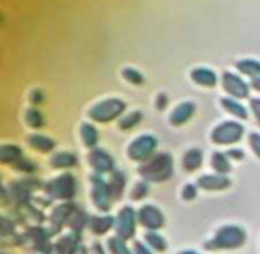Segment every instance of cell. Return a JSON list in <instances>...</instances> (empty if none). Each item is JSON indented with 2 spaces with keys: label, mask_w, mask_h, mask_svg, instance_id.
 <instances>
[{
  "label": "cell",
  "mask_w": 260,
  "mask_h": 254,
  "mask_svg": "<svg viewBox=\"0 0 260 254\" xmlns=\"http://www.w3.org/2000/svg\"><path fill=\"white\" fill-rule=\"evenodd\" d=\"M80 250V235L79 233H68L61 236L54 243V254H79Z\"/></svg>",
  "instance_id": "9a60e30c"
},
{
  "label": "cell",
  "mask_w": 260,
  "mask_h": 254,
  "mask_svg": "<svg viewBox=\"0 0 260 254\" xmlns=\"http://www.w3.org/2000/svg\"><path fill=\"white\" fill-rule=\"evenodd\" d=\"M249 146H251L253 153L260 158V133H249Z\"/></svg>",
  "instance_id": "74e56055"
},
{
  "label": "cell",
  "mask_w": 260,
  "mask_h": 254,
  "mask_svg": "<svg viewBox=\"0 0 260 254\" xmlns=\"http://www.w3.org/2000/svg\"><path fill=\"white\" fill-rule=\"evenodd\" d=\"M50 229H43V228H29L22 236L18 238V243L22 245H29L32 250L41 254H48L54 250V245L50 243Z\"/></svg>",
  "instance_id": "277c9868"
},
{
  "label": "cell",
  "mask_w": 260,
  "mask_h": 254,
  "mask_svg": "<svg viewBox=\"0 0 260 254\" xmlns=\"http://www.w3.org/2000/svg\"><path fill=\"white\" fill-rule=\"evenodd\" d=\"M138 172L145 182H166L173 176V157L170 153H155L150 160L139 165Z\"/></svg>",
  "instance_id": "7a4b0ae2"
},
{
  "label": "cell",
  "mask_w": 260,
  "mask_h": 254,
  "mask_svg": "<svg viewBox=\"0 0 260 254\" xmlns=\"http://www.w3.org/2000/svg\"><path fill=\"white\" fill-rule=\"evenodd\" d=\"M251 87H253V89H256V91H260V77H256V79H253Z\"/></svg>",
  "instance_id": "f6af8a7d"
},
{
  "label": "cell",
  "mask_w": 260,
  "mask_h": 254,
  "mask_svg": "<svg viewBox=\"0 0 260 254\" xmlns=\"http://www.w3.org/2000/svg\"><path fill=\"white\" fill-rule=\"evenodd\" d=\"M194 111H196V105L192 103V101H184V103H180L173 112H171L170 123H171V125H175V126L184 125V123H187L189 119L192 118Z\"/></svg>",
  "instance_id": "2e32d148"
},
{
  "label": "cell",
  "mask_w": 260,
  "mask_h": 254,
  "mask_svg": "<svg viewBox=\"0 0 260 254\" xmlns=\"http://www.w3.org/2000/svg\"><path fill=\"white\" fill-rule=\"evenodd\" d=\"M196 194H198L196 185H185L184 190H182V199H184V201H192V199H196Z\"/></svg>",
  "instance_id": "8d00e7d4"
},
{
  "label": "cell",
  "mask_w": 260,
  "mask_h": 254,
  "mask_svg": "<svg viewBox=\"0 0 260 254\" xmlns=\"http://www.w3.org/2000/svg\"><path fill=\"white\" fill-rule=\"evenodd\" d=\"M237 69L242 73V75L253 77V79L260 77V62L255 61V59H244V61H239Z\"/></svg>",
  "instance_id": "83f0119b"
},
{
  "label": "cell",
  "mask_w": 260,
  "mask_h": 254,
  "mask_svg": "<svg viewBox=\"0 0 260 254\" xmlns=\"http://www.w3.org/2000/svg\"><path fill=\"white\" fill-rule=\"evenodd\" d=\"M230 185L232 182L224 174H203L196 182V187L207 190V192H221V190H226Z\"/></svg>",
  "instance_id": "4fadbf2b"
},
{
  "label": "cell",
  "mask_w": 260,
  "mask_h": 254,
  "mask_svg": "<svg viewBox=\"0 0 260 254\" xmlns=\"http://www.w3.org/2000/svg\"><path fill=\"white\" fill-rule=\"evenodd\" d=\"M20 160H23V153L16 144H4V146L0 148V162L2 164L15 167Z\"/></svg>",
  "instance_id": "ac0fdd59"
},
{
  "label": "cell",
  "mask_w": 260,
  "mask_h": 254,
  "mask_svg": "<svg viewBox=\"0 0 260 254\" xmlns=\"http://www.w3.org/2000/svg\"><path fill=\"white\" fill-rule=\"evenodd\" d=\"M202 164H203V151L198 150V148L189 150L187 153L184 155V158H182V167L187 172H192V171H196V169H200Z\"/></svg>",
  "instance_id": "ffe728a7"
},
{
  "label": "cell",
  "mask_w": 260,
  "mask_h": 254,
  "mask_svg": "<svg viewBox=\"0 0 260 254\" xmlns=\"http://www.w3.org/2000/svg\"><path fill=\"white\" fill-rule=\"evenodd\" d=\"M210 165L214 167V171L217 174H226L230 172V158H228L226 153H221V151H216L212 153V158H210Z\"/></svg>",
  "instance_id": "d4e9b609"
},
{
  "label": "cell",
  "mask_w": 260,
  "mask_h": 254,
  "mask_svg": "<svg viewBox=\"0 0 260 254\" xmlns=\"http://www.w3.org/2000/svg\"><path fill=\"white\" fill-rule=\"evenodd\" d=\"M89 254H105V252H104V249H102L100 243H93V247H91Z\"/></svg>",
  "instance_id": "7bdbcfd3"
},
{
  "label": "cell",
  "mask_w": 260,
  "mask_h": 254,
  "mask_svg": "<svg viewBox=\"0 0 260 254\" xmlns=\"http://www.w3.org/2000/svg\"><path fill=\"white\" fill-rule=\"evenodd\" d=\"M25 119H27V125L32 126V128H41V126L45 125L43 114H41L38 108H30V111H27Z\"/></svg>",
  "instance_id": "4dcf8cb0"
},
{
  "label": "cell",
  "mask_w": 260,
  "mask_h": 254,
  "mask_svg": "<svg viewBox=\"0 0 260 254\" xmlns=\"http://www.w3.org/2000/svg\"><path fill=\"white\" fill-rule=\"evenodd\" d=\"M109 185V190H111V196L112 199H119V197L123 196V192H125V185H126V179L125 176L121 174L119 171H112L111 172V178H109L107 182Z\"/></svg>",
  "instance_id": "44dd1931"
},
{
  "label": "cell",
  "mask_w": 260,
  "mask_h": 254,
  "mask_svg": "<svg viewBox=\"0 0 260 254\" xmlns=\"http://www.w3.org/2000/svg\"><path fill=\"white\" fill-rule=\"evenodd\" d=\"M251 111L255 112L256 121L260 123V100H251Z\"/></svg>",
  "instance_id": "60d3db41"
},
{
  "label": "cell",
  "mask_w": 260,
  "mask_h": 254,
  "mask_svg": "<svg viewBox=\"0 0 260 254\" xmlns=\"http://www.w3.org/2000/svg\"><path fill=\"white\" fill-rule=\"evenodd\" d=\"M221 105H223L224 111L230 112V114H234L235 118H241V119L248 118V112H246V108L242 107V103H239L237 100H232V98H223V100H221Z\"/></svg>",
  "instance_id": "f1b7e54d"
},
{
  "label": "cell",
  "mask_w": 260,
  "mask_h": 254,
  "mask_svg": "<svg viewBox=\"0 0 260 254\" xmlns=\"http://www.w3.org/2000/svg\"><path fill=\"white\" fill-rule=\"evenodd\" d=\"M148 196V182H139L136 183V187L132 189V199L139 201L143 197Z\"/></svg>",
  "instance_id": "836d02e7"
},
{
  "label": "cell",
  "mask_w": 260,
  "mask_h": 254,
  "mask_svg": "<svg viewBox=\"0 0 260 254\" xmlns=\"http://www.w3.org/2000/svg\"><path fill=\"white\" fill-rule=\"evenodd\" d=\"M157 150V139L152 135H139L138 139H134L130 142L128 150H126V155L134 162H141L145 164L146 160L155 155Z\"/></svg>",
  "instance_id": "8992f818"
},
{
  "label": "cell",
  "mask_w": 260,
  "mask_h": 254,
  "mask_svg": "<svg viewBox=\"0 0 260 254\" xmlns=\"http://www.w3.org/2000/svg\"><path fill=\"white\" fill-rule=\"evenodd\" d=\"M50 165L54 169H70L77 165V157L70 151H61V153H55L50 158Z\"/></svg>",
  "instance_id": "7402d4cb"
},
{
  "label": "cell",
  "mask_w": 260,
  "mask_h": 254,
  "mask_svg": "<svg viewBox=\"0 0 260 254\" xmlns=\"http://www.w3.org/2000/svg\"><path fill=\"white\" fill-rule=\"evenodd\" d=\"M80 137H82V142L86 144L87 148H91V150H94V146L98 144V139H100L98 130L94 128L93 125H89V123H84V125L80 126Z\"/></svg>",
  "instance_id": "484cf974"
},
{
  "label": "cell",
  "mask_w": 260,
  "mask_h": 254,
  "mask_svg": "<svg viewBox=\"0 0 260 254\" xmlns=\"http://www.w3.org/2000/svg\"><path fill=\"white\" fill-rule=\"evenodd\" d=\"M134 254H153L152 249H150L146 243L143 242H136L134 243Z\"/></svg>",
  "instance_id": "f35d334b"
},
{
  "label": "cell",
  "mask_w": 260,
  "mask_h": 254,
  "mask_svg": "<svg viewBox=\"0 0 260 254\" xmlns=\"http://www.w3.org/2000/svg\"><path fill=\"white\" fill-rule=\"evenodd\" d=\"M75 210H77V206H75V203H72V201L62 203V204H59L57 208H54V211H52V215H50V233L52 235L59 233L64 226H68L70 217H72V213Z\"/></svg>",
  "instance_id": "8fae6325"
},
{
  "label": "cell",
  "mask_w": 260,
  "mask_h": 254,
  "mask_svg": "<svg viewBox=\"0 0 260 254\" xmlns=\"http://www.w3.org/2000/svg\"><path fill=\"white\" fill-rule=\"evenodd\" d=\"M107 245H109L111 254H134V250H130L128 245H126V240L119 238V236H112V238H109Z\"/></svg>",
  "instance_id": "f546056e"
},
{
  "label": "cell",
  "mask_w": 260,
  "mask_h": 254,
  "mask_svg": "<svg viewBox=\"0 0 260 254\" xmlns=\"http://www.w3.org/2000/svg\"><path fill=\"white\" fill-rule=\"evenodd\" d=\"M123 79L128 80V82L136 84V86H141L143 82H145V77L141 75V73L138 71V69L134 68H125L123 69Z\"/></svg>",
  "instance_id": "d6a6232c"
},
{
  "label": "cell",
  "mask_w": 260,
  "mask_h": 254,
  "mask_svg": "<svg viewBox=\"0 0 260 254\" xmlns=\"http://www.w3.org/2000/svg\"><path fill=\"white\" fill-rule=\"evenodd\" d=\"M45 192L50 199H59V201H72L77 194V179L73 174L64 172V174L57 176V178L50 179L45 185Z\"/></svg>",
  "instance_id": "3957f363"
},
{
  "label": "cell",
  "mask_w": 260,
  "mask_h": 254,
  "mask_svg": "<svg viewBox=\"0 0 260 254\" xmlns=\"http://www.w3.org/2000/svg\"><path fill=\"white\" fill-rule=\"evenodd\" d=\"M157 107H159V108H164V107H166V94H160V96H159V101H157Z\"/></svg>",
  "instance_id": "ee69618b"
},
{
  "label": "cell",
  "mask_w": 260,
  "mask_h": 254,
  "mask_svg": "<svg viewBox=\"0 0 260 254\" xmlns=\"http://www.w3.org/2000/svg\"><path fill=\"white\" fill-rule=\"evenodd\" d=\"M178 254H198V252H194V250H182V252H178Z\"/></svg>",
  "instance_id": "bcb514c9"
},
{
  "label": "cell",
  "mask_w": 260,
  "mask_h": 254,
  "mask_svg": "<svg viewBox=\"0 0 260 254\" xmlns=\"http://www.w3.org/2000/svg\"><path fill=\"white\" fill-rule=\"evenodd\" d=\"M0 231H2V236L15 233V221H9V217H2L0 219Z\"/></svg>",
  "instance_id": "d590c367"
},
{
  "label": "cell",
  "mask_w": 260,
  "mask_h": 254,
  "mask_svg": "<svg viewBox=\"0 0 260 254\" xmlns=\"http://www.w3.org/2000/svg\"><path fill=\"white\" fill-rule=\"evenodd\" d=\"M141 118H143L141 112H130L128 116H125V118L119 119V128H121V130L134 128V126L138 125L139 121H141Z\"/></svg>",
  "instance_id": "1f68e13d"
},
{
  "label": "cell",
  "mask_w": 260,
  "mask_h": 254,
  "mask_svg": "<svg viewBox=\"0 0 260 254\" xmlns=\"http://www.w3.org/2000/svg\"><path fill=\"white\" fill-rule=\"evenodd\" d=\"M91 199H93L94 206L100 211H107L111 210L112 206V196L111 190H109V185L102 174H93L91 176Z\"/></svg>",
  "instance_id": "ba28073f"
},
{
  "label": "cell",
  "mask_w": 260,
  "mask_h": 254,
  "mask_svg": "<svg viewBox=\"0 0 260 254\" xmlns=\"http://www.w3.org/2000/svg\"><path fill=\"white\" fill-rule=\"evenodd\" d=\"M29 144L36 151H40V153H48V151H52L55 148V142L50 139V137L40 135V133H36V135H30L29 137Z\"/></svg>",
  "instance_id": "cb8c5ba5"
},
{
  "label": "cell",
  "mask_w": 260,
  "mask_h": 254,
  "mask_svg": "<svg viewBox=\"0 0 260 254\" xmlns=\"http://www.w3.org/2000/svg\"><path fill=\"white\" fill-rule=\"evenodd\" d=\"M145 243L152 250H157V252H164V250H166V247H168L164 236H160L157 231H148V233H146V235H145Z\"/></svg>",
  "instance_id": "4316f807"
},
{
  "label": "cell",
  "mask_w": 260,
  "mask_h": 254,
  "mask_svg": "<svg viewBox=\"0 0 260 254\" xmlns=\"http://www.w3.org/2000/svg\"><path fill=\"white\" fill-rule=\"evenodd\" d=\"M223 87H224V91L234 98H248L249 96L248 84H246L241 77L234 75V73H224Z\"/></svg>",
  "instance_id": "5bb4252c"
},
{
  "label": "cell",
  "mask_w": 260,
  "mask_h": 254,
  "mask_svg": "<svg viewBox=\"0 0 260 254\" xmlns=\"http://www.w3.org/2000/svg\"><path fill=\"white\" fill-rule=\"evenodd\" d=\"M242 133H244L242 125L235 121H224L212 130L210 139L216 144H235L242 139Z\"/></svg>",
  "instance_id": "9c48e42d"
},
{
  "label": "cell",
  "mask_w": 260,
  "mask_h": 254,
  "mask_svg": "<svg viewBox=\"0 0 260 254\" xmlns=\"http://www.w3.org/2000/svg\"><path fill=\"white\" fill-rule=\"evenodd\" d=\"M246 243L244 228L237 224H224L216 231V235L205 242V250H234Z\"/></svg>",
  "instance_id": "6da1fadb"
},
{
  "label": "cell",
  "mask_w": 260,
  "mask_h": 254,
  "mask_svg": "<svg viewBox=\"0 0 260 254\" xmlns=\"http://www.w3.org/2000/svg\"><path fill=\"white\" fill-rule=\"evenodd\" d=\"M15 169L25 172V174H32V172H36V164L30 162V160H27V158H23V160H20L18 164L15 165Z\"/></svg>",
  "instance_id": "e575fe53"
},
{
  "label": "cell",
  "mask_w": 260,
  "mask_h": 254,
  "mask_svg": "<svg viewBox=\"0 0 260 254\" xmlns=\"http://www.w3.org/2000/svg\"><path fill=\"white\" fill-rule=\"evenodd\" d=\"M87 160H89V165L94 169L96 174H105V172L114 171V160H112V157L105 150H100V148L91 150Z\"/></svg>",
  "instance_id": "7c38bea8"
},
{
  "label": "cell",
  "mask_w": 260,
  "mask_h": 254,
  "mask_svg": "<svg viewBox=\"0 0 260 254\" xmlns=\"http://www.w3.org/2000/svg\"><path fill=\"white\" fill-rule=\"evenodd\" d=\"M191 79L194 84L203 87H214L217 84V77L212 69L209 68H194L191 71Z\"/></svg>",
  "instance_id": "d6986e66"
},
{
  "label": "cell",
  "mask_w": 260,
  "mask_h": 254,
  "mask_svg": "<svg viewBox=\"0 0 260 254\" xmlns=\"http://www.w3.org/2000/svg\"><path fill=\"white\" fill-rule=\"evenodd\" d=\"M226 155L230 160H242V158H244V151L242 150H230Z\"/></svg>",
  "instance_id": "ab89813d"
},
{
  "label": "cell",
  "mask_w": 260,
  "mask_h": 254,
  "mask_svg": "<svg viewBox=\"0 0 260 254\" xmlns=\"http://www.w3.org/2000/svg\"><path fill=\"white\" fill-rule=\"evenodd\" d=\"M138 222V211L132 206H123L119 213L116 215V236L123 240L134 238Z\"/></svg>",
  "instance_id": "52a82bcc"
},
{
  "label": "cell",
  "mask_w": 260,
  "mask_h": 254,
  "mask_svg": "<svg viewBox=\"0 0 260 254\" xmlns=\"http://www.w3.org/2000/svg\"><path fill=\"white\" fill-rule=\"evenodd\" d=\"M123 111H125V101L118 100V98H109V100H104L94 107H91L89 118L96 123H109L119 118Z\"/></svg>",
  "instance_id": "5b68a950"
},
{
  "label": "cell",
  "mask_w": 260,
  "mask_h": 254,
  "mask_svg": "<svg viewBox=\"0 0 260 254\" xmlns=\"http://www.w3.org/2000/svg\"><path fill=\"white\" fill-rule=\"evenodd\" d=\"M89 217H91V215H87L84 210L77 208V210L72 213V217H70L68 228L72 229V233H79V235H80V231H82V229L89 224Z\"/></svg>",
  "instance_id": "603a6c76"
},
{
  "label": "cell",
  "mask_w": 260,
  "mask_h": 254,
  "mask_svg": "<svg viewBox=\"0 0 260 254\" xmlns=\"http://www.w3.org/2000/svg\"><path fill=\"white\" fill-rule=\"evenodd\" d=\"M30 100H32V103H41V101L45 100V96L43 94H41V91H34L32 93V96H30Z\"/></svg>",
  "instance_id": "b9f144b4"
},
{
  "label": "cell",
  "mask_w": 260,
  "mask_h": 254,
  "mask_svg": "<svg viewBox=\"0 0 260 254\" xmlns=\"http://www.w3.org/2000/svg\"><path fill=\"white\" fill-rule=\"evenodd\" d=\"M114 224H116V219L111 217V215H91L87 228H89L94 235H105Z\"/></svg>",
  "instance_id": "e0dca14e"
},
{
  "label": "cell",
  "mask_w": 260,
  "mask_h": 254,
  "mask_svg": "<svg viewBox=\"0 0 260 254\" xmlns=\"http://www.w3.org/2000/svg\"><path fill=\"white\" fill-rule=\"evenodd\" d=\"M138 221L143 228L157 231L164 226V213L160 211V208L153 206V204H145L138 210Z\"/></svg>",
  "instance_id": "30bf717a"
}]
</instances>
